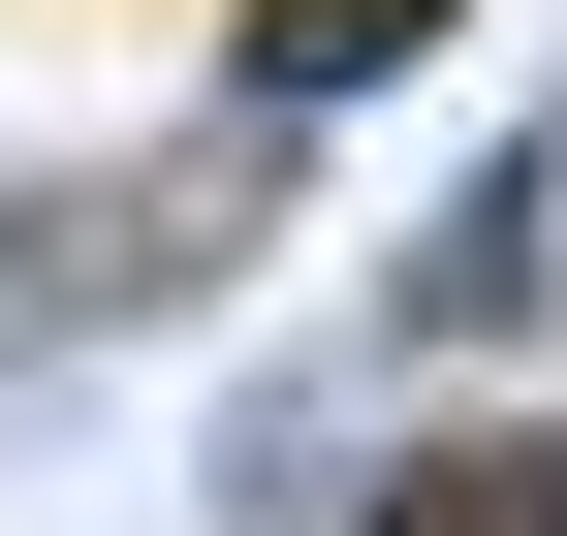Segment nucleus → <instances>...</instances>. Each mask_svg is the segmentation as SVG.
<instances>
[{
    "label": "nucleus",
    "instance_id": "nucleus-1",
    "mask_svg": "<svg viewBox=\"0 0 567 536\" xmlns=\"http://www.w3.org/2000/svg\"><path fill=\"white\" fill-rule=\"evenodd\" d=\"M410 536H567V474H536V442H442V474H410Z\"/></svg>",
    "mask_w": 567,
    "mask_h": 536
}]
</instances>
